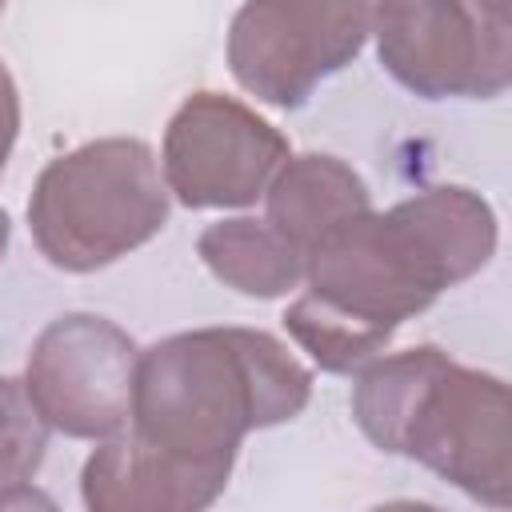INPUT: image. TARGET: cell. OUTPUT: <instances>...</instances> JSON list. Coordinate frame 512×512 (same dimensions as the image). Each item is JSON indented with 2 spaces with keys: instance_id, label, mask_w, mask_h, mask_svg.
I'll return each instance as SVG.
<instances>
[{
  "instance_id": "obj_2",
  "label": "cell",
  "mask_w": 512,
  "mask_h": 512,
  "mask_svg": "<svg viewBox=\"0 0 512 512\" xmlns=\"http://www.w3.org/2000/svg\"><path fill=\"white\" fill-rule=\"evenodd\" d=\"M168 184L136 136L88 140L48 160L28 196V228L60 272H96L148 244L168 224Z\"/></svg>"
},
{
  "instance_id": "obj_5",
  "label": "cell",
  "mask_w": 512,
  "mask_h": 512,
  "mask_svg": "<svg viewBox=\"0 0 512 512\" xmlns=\"http://www.w3.org/2000/svg\"><path fill=\"white\" fill-rule=\"evenodd\" d=\"M508 384L496 372L456 364L452 356L428 376L412 400L396 456H408L460 488L464 496L508 508L512 504V424Z\"/></svg>"
},
{
  "instance_id": "obj_10",
  "label": "cell",
  "mask_w": 512,
  "mask_h": 512,
  "mask_svg": "<svg viewBox=\"0 0 512 512\" xmlns=\"http://www.w3.org/2000/svg\"><path fill=\"white\" fill-rule=\"evenodd\" d=\"M196 252L204 268L220 284L236 288L240 296L276 300L304 280L300 248L288 236H280L268 220H256V216H232V220L208 224L196 240Z\"/></svg>"
},
{
  "instance_id": "obj_1",
  "label": "cell",
  "mask_w": 512,
  "mask_h": 512,
  "mask_svg": "<svg viewBox=\"0 0 512 512\" xmlns=\"http://www.w3.org/2000/svg\"><path fill=\"white\" fill-rule=\"evenodd\" d=\"M312 372L264 328H192L148 344L136 360L132 432L204 464H236L248 432L296 420Z\"/></svg>"
},
{
  "instance_id": "obj_4",
  "label": "cell",
  "mask_w": 512,
  "mask_h": 512,
  "mask_svg": "<svg viewBox=\"0 0 512 512\" xmlns=\"http://www.w3.org/2000/svg\"><path fill=\"white\" fill-rule=\"evenodd\" d=\"M368 28L372 0H244L228 24V72L248 96L288 112L360 56Z\"/></svg>"
},
{
  "instance_id": "obj_8",
  "label": "cell",
  "mask_w": 512,
  "mask_h": 512,
  "mask_svg": "<svg viewBox=\"0 0 512 512\" xmlns=\"http://www.w3.org/2000/svg\"><path fill=\"white\" fill-rule=\"evenodd\" d=\"M228 476L232 464L184 460L124 428L84 460L80 500L88 512H200L228 488Z\"/></svg>"
},
{
  "instance_id": "obj_13",
  "label": "cell",
  "mask_w": 512,
  "mask_h": 512,
  "mask_svg": "<svg viewBox=\"0 0 512 512\" xmlns=\"http://www.w3.org/2000/svg\"><path fill=\"white\" fill-rule=\"evenodd\" d=\"M8 240H12V216H8V208L0 204V260H4V252H8Z\"/></svg>"
},
{
  "instance_id": "obj_11",
  "label": "cell",
  "mask_w": 512,
  "mask_h": 512,
  "mask_svg": "<svg viewBox=\"0 0 512 512\" xmlns=\"http://www.w3.org/2000/svg\"><path fill=\"white\" fill-rule=\"evenodd\" d=\"M52 424L16 376H0V508L28 500V484L44 464Z\"/></svg>"
},
{
  "instance_id": "obj_7",
  "label": "cell",
  "mask_w": 512,
  "mask_h": 512,
  "mask_svg": "<svg viewBox=\"0 0 512 512\" xmlns=\"http://www.w3.org/2000/svg\"><path fill=\"white\" fill-rule=\"evenodd\" d=\"M136 340L96 312L56 316L28 352L24 384L52 424L72 440H104L132 424Z\"/></svg>"
},
{
  "instance_id": "obj_12",
  "label": "cell",
  "mask_w": 512,
  "mask_h": 512,
  "mask_svg": "<svg viewBox=\"0 0 512 512\" xmlns=\"http://www.w3.org/2000/svg\"><path fill=\"white\" fill-rule=\"evenodd\" d=\"M16 136H20V92H16L12 72L0 60V172H4L8 156H12Z\"/></svg>"
},
{
  "instance_id": "obj_14",
  "label": "cell",
  "mask_w": 512,
  "mask_h": 512,
  "mask_svg": "<svg viewBox=\"0 0 512 512\" xmlns=\"http://www.w3.org/2000/svg\"><path fill=\"white\" fill-rule=\"evenodd\" d=\"M0 12H4V0H0Z\"/></svg>"
},
{
  "instance_id": "obj_9",
  "label": "cell",
  "mask_w": 512,
  "mask_h": 512,
  "mask_svg": "<svg viewBox=\"0 0 512 512\" xmlns=\"http://www.w3.org/2000/svg\"><path fill=\"white\" fill-rule=\"evenodd\" d=\"M268 224L288 236L300 256H308L332 228L372 208V192L360 180L356 168H348L340 156L328 152H304L288 156L280 172L272 176L268 192Z\"/></svg>"
},
{
  "instance_id": "obj_3",
  "label": "cell",
  "mask_w": 512,
  "mask_h": 512,
  "mask_svg": "<svg viewBox=\"0 0 512 512\" xmlns=\"http://www.w3.org/2000/svg\"><path fill=\"white\" fill-rule=\"evenodd\" d=\"M384 72L424 96L492 100L512 84L508 0H372Z\"/></svg>"
},
{
  "instance_id": "obj_6",
  "label": "cell",
  "mask_w": 512,
  "mask_h": 512,
  "mask_svg": "<svg viewBox=\"0 0 512 512\" xmlns=\"http://www.w3.org/2000/svg\"><path fill=\"white\" fill-rule=\"evenodd\" d=\"M292 156L288 136L224 92H192L164 128L160 172L184 208H248Z\"/></svg>"
}]
</instances>
